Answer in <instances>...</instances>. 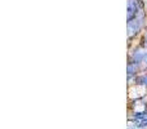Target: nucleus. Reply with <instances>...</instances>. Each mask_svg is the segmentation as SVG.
Segmentation results:
<instances>
[{
    "label": "nucleus",
    "instance_id": "obj_2",
    "mask_svg": "<svg viewBox=\"0 0 147 129\" xmlns=\"http://www.w3.org/2000/svg\"><path fill=\"white\" fill-rule=\"evenodd\" d=\"M129 61L138 65L140 67H147V47L138 45L129 52Z\"/></svg>",
    "mask_w": 147,
    "mask_h": 129
},
{
    "label": "nucleus",
    "instance_id": "obj_6",
    "mask_svg": "<svg viewBox=\"0 0 147 129\" xmlns=\"http://www.w3.org/2000/svg\"><path fill=\"white\" fill-rule=\"evenodd\" d=\"M128 129H147V119L141 120V122H128Z\"/></svg>",
    "mask_w": 147,
    "mask_h": 129
},
{
    "label": "nucleus",
    "instance_id": "obj_1",
    "mask_svg": "<svg viewBox=\"0 0 147 129\" xmlns=\"http://www.w3.org/2000/svg\"><path fill=\"white\" fill-rule=\"evenodd\" d=\"M146 26V12L145 9L141 10L136 17L132 20H128V39L132 40L134 36H137Z\"/></svg>",
    "mask_w": 147,
    "mask_h": 129
},
{
    "label": "nucleus",
    "instance_id": "obj_8",
    "mask_svg": "<svg viewBox=\"0 0 147 129\" xmlns=\"http://www.w3.org/2000/svg\"><path fill=\"white\" fill-rule=\"evenodd\" d=\"M146 70H147V67H146Z\"/></svg>",
    "mask_w": 147,
    "mask_h": 129
},
{
    "label": "nucleus",
    "instance_id": "obj_3",
    "mask_svg": "<svg viewBox=\"0 0 147 129\" xmlns=\"http://www.w3.org/2000/svg\"><path fill=\"white\" fill-rule=\"evenodd\" d=\"M143 9H145V4H143L142 0H128L127 18L128 20H132L133 17H136Z\"/></svg>",
    "mask_w": 147,
    "mask_h": 129
},
{
    "label": "nucleus",
    "instance_id": "obj_4",
    "mask_svg": "<svg viewBox=\"0 0 147 129\" xmlns=\"http://www.w3.org/2000/svg\"><path fill=\"white\" fill-rule=\"evenodd\" d=\"M140 66L133 63V62L128 61V67H127V75H128V81H132L136 79V76L138 75V71H140Z\"/></svg>",
    "mask_w": 147,
    "mask_h": 129
},
{
    "label": "nucleus",
    "instance_id": "obj_7",
    "mask_svg": "<svg viewBox=\"0 0 147 129\" xmlns=\"http://www.w3.org/2000/svg\"><path fill=\"white\" fill-rule=\"evenodd\" d=\"M134 84L136 85H141V86H147V72L138 74L134 79Z\"/></svg>",
    "mask_w": 147,
    "mask_h": 129
},
{
    "label": "nucleus",
    "instance_id": "obj_5",
    "mask_svg": "<svg viewBox=\"0 0 147 129\" xmlns=\"http://www.w3.org/2000/svg\"><path fill=\"white\" fill-rule=\"evenodd\" d=\"M145 119H147V109L142 110V111H136L129 115V120H133V122H141Z\"/></svg>",
    "mask_w": 147,
    "mask_h": 129
}]
</instances>
